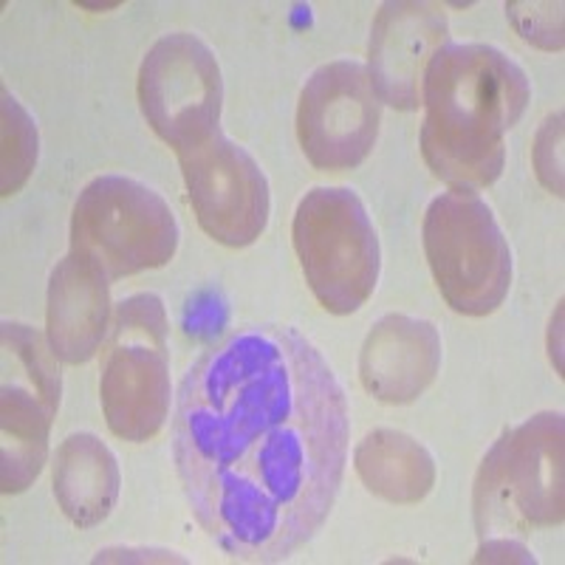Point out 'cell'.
<instances>
[{"mask_svg": "<svg viewBox=\"0 0 565 565\" xmlns=\"http://www.w3.org/2000/svg\"><path fill=\"white\" fill-rule=\"evenodd\" d=\"M348 398L291 326H241L179 387L173 461L206 537L241 563L289 559L334 509L348 463Z\"/></svg>", "mask_w": 565, "mask_h": 565, "instance_id": "1", "label": "cell"}, {"mask_svg": "<svg viewBox=\"0 0 565 565\" xmlns=\"http://www.w3.org/2000/svg\"><path fill=\"white\" fill-rule=\"evenodd\" d=\"M532 99L526 71L487 43H447L422 85V156L433 175L461 193L503 173V136Z\"/></svg>", "mask_w": 565, "mask_h": 565, "instance_id": "2", "label": "cell"}, {"mask_svg": "<svg viewBox=\"0 0 565 565\" xmlns=\"http://www.w3.org/2000/svg\"><path fill=\"white\" fill-rule=\"evenodd\" d=\"M483 540H518L563 523V416L540 413L509 427L483 458L472 492Z\"/></svg>", "mask_w": 565, "mask_h": 565, "instance_id": "3", "label": "cell"}, {"mask_svg": "<svg viewBox=\"0 0 565 565\" xmlns=\"http://www.w3.org/2000/svg\"><path fill=\"white\" fill-rule=\"evenodd\" d=\"M99 396L110 433L122 441H148L170 418V320L150 291L114 309L103 345Z\"/></svg>", "mask_w": 565, "mask_h": 565, "instance_id": "4", "label": "cell"}, {"mask_svg": "<svg viewBox=\"0 0 565 565\" xmlns=\"http://www.w3.org/2000/svg\"><path fill=\"white\" fill-rule=\"evenodd\" d=\"M300 269L331 315L362 309L380 282L382 252L365 204L348 186H315L291 221Z\"/></svg>", "mask_w": 565, "mask_h": 565, "instance_id": "5", "label": "cell"}, {"mask_svg": "<svg viewBox=\"0 0 565 565\" xmlns=\"http://www.w3.org/2000/svg\"><path fill=\"white\" fill-rule=\"evenodd\" d=\"M71 249L88 255L108 280H122L173 260L179 221L148 184L130 175H97L74 201Z\"/></svg>", "mask_w": 565, "mask_h": 565, "instance_id": "6", "label": "cell"}, {"mask_svg": "<svg viewBox=\"0 0 565 565\" xmlns=\"http://www.w3.org/2000/svg\"><path fill=\"white\" fill-rule=\"evenodd\" d=\"M424 252L436 286L452 311L487 317L512 286V249L487 201L450 190L424 215Z\"/></svg>", "mask_w": 565, "mask_h": 565, "instance_id": "7", "label": "cell"}, {"mask_svg": "<svg viewBox=\"0 0 565 565\" xmlns=\"http://www.w3.org/2000/svg\"><path fill=\"white\" fill-rule=\"evenodd\" d=\"M3 385H0V489L26 492L49 458V433L60 411L57 353L38 328L3 322Z\"/></svg>", "mask_w": 565, "mask_h": 565, "instance_id": "8", "label": "cell"}, {"mask_svg": "<svg viewBox=\"0 0 565 565\" xmlns=\"http://www.w3.org/2000/svg\"><path fill=\"white\" fill-rule=\"evenodd\" d=\"M139 105L175 153L221 134L224 79L210 45L190 32L156 40L139 65Z\"/></svg>", "mask_w": 565, "mask_h": 565, "instance_id": "9", "label": "cell"}, {"mask_svg": "<svg viewBox=\"0 0 565 565\" xmlns=\"http://www.w3.org/2000/svg\"><path fill=\"white\" fill-rule=\"evenodd\" d=\"M382 103L367 65L326 63L306 79L297 103V139L317 170H353L380 139Z\"/></svg>", "mask_w": 565, "mask_h": 565, "instance_id": "10", "label": "cell"}, {"mask_svg": "<svg viewBox=\"0 0 565 565\" xmlns=\"http://www.w3.org/2000/svg\"><path fill=\"white\" fill-rule=\"evenodd\" d=\"M186 195L201 230L218 244L244 249L269 224V179L238 141L215 134L204 145L181 150Z\"/></svg>", "mask_w": 565, "mask_h": 565, "instance_id": "11", "label": "cell"}, {"mask_svg": "<svg viewBox=\"0 0 565 565\" xmlns=\"http://www.w3.org/2000/svg\"><path fill=\"white\" fill-rule=\"evenodd\" d=\"M450 43V23L436 3L391 0L380 9L367 45V74L380 103L396 110L422 105L427 65Z\"/></svg>", "mask_w": 565, "mask_h": 565, "instance_id": "12", "label": "cell"}, {"mask_svg": "<svg viewBox=\"0 0 565 565\" xmlns=\"http://www.w3.org/2000/svg\"><path fill=\"white\" fill-rule=\"evenodd\" d=\"M441 367V334L430 320L387 315L371 328L360 353V380L387 405L416 402Z\"/></svg>", "mask_w": 565, "mask_h": 565, "instance_id": "13", "label": "cell"}, {"mask_svg": "<svg viewBox=\"0 0 565 565\" xmlns=\"http://www.w3.org/2000/svg\"><path fill=\"white\" fill-rule=\"evenodd\" d=\"M49 345L60 362L83 365L110 331V280L88 255L71 249L49 277Z\"/></svg>", "mask_w": 565, "mask_h": 565, "instance_id": "14", "label": "cell"}, {"mask_svg": "<svg viewBox=\"0 0 565 565\" xmlns=\"http://www.w3.org/2000/svg\"><path fill=\"white\" fill-rule=\"evenodd\" d=\"M122 489L119 463L94 433H71L54 458V498L77 529H94L114 512Z\"/></svg>", "mask_w": 565, "mask_h": 565, "instance_id": "15", "label": "cell"}, {"mask_svg": "<svg viewBox=\"0 0 565 565\" xmlns=\"http://www.w3.org/2000/svg\"><path fill=\"white\" fill-rule=\"evenodd\" d=\"M353 467L362 483L387 503L424 501L436 487V461L422 444L402 430H373L353 452Z\"/></svg>", "mask_w": 565, "mask_h": 565, "instance_id": "16", "label": "cell"}, {"mask_svg": "<svg viewBox=\"0 0 565 565\" xmlns=\"http://www.w3.org/2000/svg\"><path fill=\"white\" fill-rule=\"evenodd\" d=\"M40 153V136L38 125L29 116V110L18 99L3 90V181H0V193L14 195L20 186L26 184L29 175L38 168Z\"/></svg>", "mask_w": 565, "mask_h": 565, "instance_id": "17", "label": "cell"}, {"mask_svg": "<svg viewBox=\"0 0 565 565\" xmlns=\"http://www.w3.org/2000/svg\"><path fill=\"white\" fill-rule=\"evenodd\" d=\"M507 12L526 43L548 52L563 49V3H509Z\"/></svg>", "mask_w": 565, "mask_h": 565, "instance_id": "18", "label": "cell"}, {"mask_svg": "<svg viewBox=\"0 0 565 565\" xmlns=\"http://www.w3.org/2000/svg\"><path fill=\"white\" fill-rule=\"evenodd\" d=\"M534 168L554 195H563V114L548 116L534 139Z\"/></svg>", "mask_w": 565, "mask_h": 565, "instance_id": "19", "label": "cell"}]
</instances>
